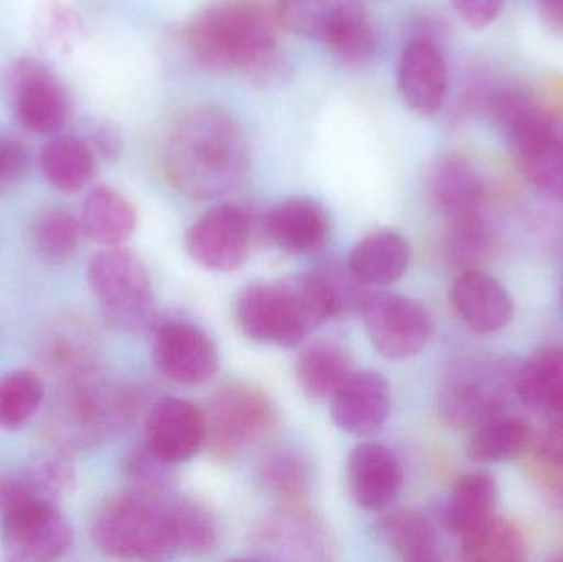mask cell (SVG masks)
I'll list each match as a JSON object with an SVG mask.
<instances>
[{
  "instance_id": "obj_23",
  "label": "cell",
  "mask_w": 563,
  "mask_h": 562,
  "mask_svg": "<svg viewBox=\"0 0 563 562\" xmlns=\"http://www.w3.org/2000/svg\"><path fill=\"white\" fill-rule=\"evenodd\" d=\"M432 194L449 223L482 217L485 181L475 165L460 154H446L432 172Z\"/></svg>"
},
{
  "instance_id": "obj_27",
  "label": "cell",
  "mask_w": 563,
  "mask_h": 562,
  "mask_svg": "<svg viewBox=\"0 0 563 562\" xmlns=\"http://www.w3.org/2000/svg\"><path fill=\"white\" fill-rule=\"evenodd\" d=\"M353 373L347 350L327 340L311 343L297 360L298 383L314 399L333 398Z\"/></svg>"
},
{
  "instance_id": "obj_44",
  "label": "cell",
  "mask_w": 563,
  "mask_h": 562,
  "mask_svg": "<svg viewBox=\"0 0 563 562\" xmlns=\"http://www.w3.org/2000/svg\"><path fill=\"white\" fill-rule=\"evenodd\" d=\"M86 142L95 154L101 155L106 161H115L121 154V135L111 124H96L89 131V141Z\"/></svg>"
},
{
  "instance_id": "obj_45",
  "label": "cell",
  "mask_w": 563,
  "mask_h": 562,
  "mask_svg": "<svg viewBox=\"0 0 563 562\" xmlns=\"http://www.w3.org/2000/svg\"><path fill=\"white\" fill-rule=\"evenodd\" d=\"M78 29V22L68 10H55L52 16L45 23V36L49 45L65 48V45L71 43V36Z\"/></svg>"
},
{
  "instance_id": "obj_38",
  "label": "cell",
  "mask_w": 563,
  "mask_h": 562,
  "mask_svg": "<svg viewBox=\"0 0 563 562\" xmlns=\"http://www.w3.org/2000/svg\"><path fill=\"white\" fill-rule=\"evenodd\" d=\"M170 520L175 550L187 554H205L213 550L218 525L203 505L188 498H172Z\"/></svg>"
},
{
  "instance_id": "obj_11",
  "label": "cell",
  "mask_w": 563,
  "mask_h": 562,
  "mask_svg": "<svg viewBox=\"0 0 563 562\" xmlns=\"http://www.w3.org/2000/svg\"><path fill=\"white\" fill-rule=\"evenodd\" d=\"M371 342L380 355L404 360L422 352L433 332L429 310L399 294H367L361 309Z\"/></svg>"
},
{
  "instance_id": "obj_39",
  "label": "cell",
  "mask_w": 563,
  "mask_h": 562,
  "mask_svg": "<svg viewBox=\"0 0 563 562\" xmlns=\"http://www.w3.org/2000/svg\"><path fill=\"white\" fill-rule=\"evenodd\" d=\"M446 251L450 260L462 273L482 271L495 253V241L482 217L449 223Z\"/></svg>"
},
{
  "instance_id": "obj_37",
  "label": "cell",
  "mask_w": 563,
  "mask_h": 562,
  "mask_svg": "<svg viewBox=\"0 0 563 562\" xmlns=\"http://www.w3.org/2000/svg\"><path fill=\"white\" fill-rule=\"evenodd\" d=\"M360 0H277V23L285 32L305 38H323L338 16Z\"/></svg>"
},
{
  "instance_id": "obj_43",
  "label": "cell",
  "mask_w": 563,
  "mask_h": 562,
  "mask_svg": "<svg viewBox=\"0 0 563 562\" xmlns=\"http://www.w3.org/2000/svg\"><path fill=\"white\" fill-rule=\"evenodd\" d=\"M453 5L470 26L485 29L501 15L506 0H453Z\"/></svg>"
},
{
  "instance_id": "obj_35",
  "label": "cell",
  "mask_w": 563,
  "mask_h": 562,
  "mask_svg": "<svg viewBox=\"0 0 563 562\" xmlns=\"http://www.w3.org/2000/svg\"><path fill=\"white\" fill-rule=\"evenodd\" d=\"M525 557L526 541L519 528L496 515L462 537L460 558L466 562H518Z\"/></svg>"
},
{
  "instance_id": "obj_1",
  "label": "cell",
  "mask_w": 563,
  "mask_h": 562,
  "mask_svg": "<svg viewBox=\"0 0 563 562\" xmlns=\"http://www.w3.org/2000/svg\"><path fill=\"white\" fill-rule=\"evenodd\" d=\"M164 162L175 190L195 200H211L240 187L250 172V144L233 115L201 106L175 122Z\"/></svg>"
},
{
  "instance_id": "obj_7",
  "label": "cell",
  "mask_w": 563,
  "mask_h": 562,
  "mask_svg": "<svg viewBox=\"0 0 563 562\" xmlns=\"http://www.w3.org/2000/svg\"><path fill=\"white\" fill-rule=\"evenodd\" d=\"M519 366L506 360L468 359L443 378L439 415L453 429H475L505 415L512 393L518 396Z\"/></svg>"
},
{
  "instance_id": "obj_12",
  "label": "cell",
  "mask_w": 563,
  "mask_h": 562,
  "mask_svg": "<svg viewBox=\"0 0 563 562\" xmlns=\"http://www.w3.org/2000/svg\"><path fill=\"white\" fill-rule=\"evenodd\" d=\"M0 543L10 561H55L71 548L73 528L58 505H26L0 518Z\"/></svg>"
},
{
  "instance_id": "obj_25",
  "label": "cell",
  "mask_w": 563,
  "mask_h": 562,
  "mask_svg": "<svg viewBox=\"0 0 563 562\" xmlns=\"http://www.w3.org/2000/svg\"><path fill=\"white\" fill-rule=\"evenodd\" d=\"M410 246L396 231L366 234L351 251L347 267L363 286H389L406 274Z\"/></svg>"
},
{
  "instance_id": "obj_31",
  "label": "cell",
  "mask_w": 563,
  "mask_h": 562,
  "mask_svg": "<svg viewBox=\"0 0 563 562\" xmlns=\"http://www.w3.org/2000/svg\"><path fill=\"white\" fill-rule=\"evenodd\" d=\"M496 482L486 474H470L456 482L445 508V527L462 538L495 515Z\"/></svg>"
},
{
  "instance_id": "obj_13",
  "label": "cell",
  "mask_w": 563,
  "mask_h": 562,
  "mask_svg": "<svg viewBox=\"0 0 563 562\" xmlns=\"http://www.w3.org/2000/svg\"><path fill=\"white\" fill-rule=\"evenodd\" d=\"M251 240V214L238 205H220L195 221L185 244L195 263L214 273H231L246 263Z\"/></svg>"
},
{
  "instance_id": "obj_10",
  "label": "cell",
  "mask_w": 563,
  "mask_h": 562,
  "mask_svg": "<svg viewBox=\"0 0 563 562\" xmlns=\"http://www.w3.org/2000/svg\"><path fill=\"white\" fill-rule=\"evenodd\" d=\"M333 550L330 528L303 504H279L250 535V551L256 560L330 561Z\"/></svg>"
},
{
  "instance_id": "obj_5",
  "label": "cell",
  "mask_w": 563,
  "mask_h": 562,
  "mask_svg": "<svg viewBox=\"0 0 563 562\" xmlns=\"http://www.w3.org/2000/svg\"><path fill=\"white\" fill-rule=\"evenodd\" d=\"M92 541L118 560H164L175 553L170 500L129 488L106 500L96 514Z\"/></svg>"
},
{
  "instance_id": "obj_15",
  "label": "cell",
  "mask_w": 563,
  "mask_h": 562,
  "mask_svg": "<svg viewBox=\"0 0 563 562\" xmlns=\"http://www.w3.org/2000/svg\"><path fill=\"white\" fill-rule=\"evenodd\" d=\"M152 359L162 375L187 386L210 382L220 368L217 343L194 323L180 320L155 327Z\"/></svg>"
},
{
  "instance_id": "obj_29",
  "label": "cell",
  "mask_w": 563,
  "mask_h": 562,
  "mask_svg": "<svg viewBox=\"0 0 563 562\" xmlns=\"http://www.w3.org/2000/svg\"><path fill=\"white\" fill-rule=\"evenodd\" d=\"M256 478L279 504H303L313 484V471L300 452L273 449L257 464Z\"/></svg>"
},
{
  "instance_id": "obj_36",
  "label": "cell",
  "mask_w": 563,
  "mask_h": 562,
  "mask_svg": "<svg viewBox=\"0 0 563 562\" xmlns=\"http://www.w3.org/2000/svg\"><path fill=\"white\" fill-rule=\"evenodd\" d=\"M45 385L33 370H13L0 376V428L16 431L38 412Z\"/></svg>"
},
{
  "instance_id": "obj_9",
  "label": "cell",
  "mask_w": 563,
  "mask_h": 562,
  "mask_svg": "<svg viewBox=\"0 0 563 562\" xmlns=\"http://www.w3.org/2000/svg\"><path fill=\"white\" fill-rule=\"evenodd\" d=\"M207 444L214 458L233 461L263 441L274 422L276 408L269 396L250 383L221 386L208 406Z\"/></svg>"
},
{
  "instance_id": "obj_14",
  "label": "cell",
  "mask_w": 563,
  "mask_h": 562,
  "mask_svg": "<svg viewBox=\"0 0 563 562\" xmlns=\"http://www.w3.org/2000/svg\"><path fill=\"white\" fill-rule=\"evenodd\" d=\"M3 81L23 128L55 134L65 125L69 112L65 89L38 59H16L7 68Z\"/></svg>"
},
{
  "instance_id": "obj_41",
  "label": "cell",
  "mask_w": 563,
  "mask_h": 562,
  "mask_svg": "<svg viewBox=\"0 0 563 562\" xmlns=\"http://www.w3.org/2000/svg\"><path fill=\"white\" fill-rule=\"evenodd\" d=\"M170 467L172 464L162 461L144 444L125 458L124 474L131 482V488L167 497L174 485Z\"/></svg>"
},
{
  "instance_id": "obj_2",
  "label": "cell",
  "mask_w": 563,
  "mask_h": 562,
  "mask_svg": "<svg viewBox=\"0 0 563 562\" xmlns=\"http://www.w3.org/2000/svg\"><path fill=\"white\" fill-rule=\"evenodd\" d=\"M277 29L276 9L264 0H221L191 20L187 43L205 68L244 73L254 82L271 85L287 69Z\"/></svg>"
},
{
  "instance_id": "obj_42",
  "label": "cell",
  "mask_w": 563,
  "mask_h": 562,
  "mask_svg": "<svg viewBox=\"0 0 563 562\" xmlns=\"http://www.w3.org/2000/svg\"><path fill=\"white\" fill-rule=\"evenodd\" d=\"M30 167V152L16 139L0 137V191L19 184Z\"/></svg>"
},
{
  "instance_id": "obj_33",
  "label": "cell",
  "mask_w": 563,
  "mask_h": 562,
  "mask_svg": "<svg viewBox=\"0 0 563 562\" xmlns=\"http://www.w3.org/2000/svg\"><path fill=\"white\" fill-rule=\"evenodd\" d=\"M380 537L387 547L409 562L439 561V540L426 515L416 510L393 511L380 521Z\"/></svg>"
},
{
  "instance_id": "obj_21",
  "label": "cell",
  "mask_w": 563,
  "mask_h": 562,
  "mask_svg": "<svg viewBox=\"0 0 563 562\" xmlns=\"http://www.w3.org/2000/svg\"><path fill=\"white\" fill-rule=\"evenodd\" d=\"M390 411V388L380 373L354 372L331 398V418L347 434L379 431Z\"/></svg>"
},
{
  "instance_id": "obj_40",
  "label": "cell",
  "mask_w": 563,
  "mask_h": 562,
  "mask_svg": "<svg viewBox=\"0 0 563 562\" xmlns=\"http://www.w3.org/2000/svg\"><path fill=\"white\" fill-rule=\"evenodd\" d=\"M82 228L75 214L52 210L36 221L35 243L49 263H65L78 250Z\"/></svg>"
},
{
  "instance_id": "obj_32",
  "label": "cell",
  "mask_w": 563,
  "mask_h": 562,
  "mask_svg": "<svg viewBox=\"0 0 563 562\" xmlns=\"http://www.w3.org/2000/svg\"><path fill=\"white\" fill-rule=\"evenodd\" d=\"M321 42L331 55L350 65L371 62L379 52V35L361 0L338 16Z\"/></svg>"
},
{
  "instance_id": "obj_24",
  "label": "cell",
  "mask_w": 563,
  "mask_h": 562,
  "mask_svg": "<svg viewBox=\"0 0 563 562\" xmlns=\"http://www.w3.org/2000/svg\"><path fill=\"white\" fill-rule=\"evenodd\" d=\"M271 240L288 253H311L323 246L330 220L321 205L310 198H287L271 208L266 217Z\"/></svg>"
},
{
  "instance_id": "obj_16",
  "label": "cell",
  "mask_w": 563,
  "mask_h": 562,
  "mask_svg": "<svg viewBox=\"0 0 563 562\" xmlns=\"http://www.w3.org/2000/svg\"><path fill=\"white\" fill-rule=\"evenodd\" d=\"M144 444L168 464L190 461L207 444V415L187 399H158L145 422Z\"/></svg>"
},
{
  "instance_id": "obj_48",
  "label": "cell",
  "mask_w": 563,
  "mask_h": 562,
  "mask_svg": "<svg viewBox=\"0 0 563 562\" xmlns=\"http://www.w3.org/2000/svg\"><path fill=\"white\" fill-rule=\"evenodd\" d=\"M562 299H563V283H562Z\"/></svg>"
},
{
  "instance_id": "obj_4",
  "label": "cell",
  "mask_w": 563,
  "mask_h": 562,
  "mask_svg": "<svg viewBox=\"0 0 563 562\" xmlns=\"http://www.w3.org/2000/svg\"><path fill=\"white\" fill-rule=\"evenodd\" d=\"M137 415L131 389L92 368L65 379L46 412L45 434L56 451L95 448L128 431Z\"/></svg>"
},
{
  "instance_id": "obj_19",
  "label": "cell",
  "mask_w": 563,
  "mask_h": 562,
  "mask_svg": "<svg viewBox=\"0 0 563 562\" xmlns=\"http://www.w3.org/2000/svg\"><path fill=\"white\" fill-rule=\"evenodd\" d=\"M75 482V467L66 452L43 455L22 471L0 477V518L26 505H58L71 494Z\"/></svg>"
},
{
  "instance_id": "obj_47",
  "label": "cell",
  "mask_w": 563,
  "mask_h": 562,
  "mask_svg": "<svg viewBox=\"0 0 563 562\" xmlns=\"http://www.w3.org/2000/svg\"><path fill=\"white\" fill-rule=\"evenodd\" d=\"M549 416L552 418V426L551 429H549L548 436L563 445V398L558 403V406L549 412Z\"/></svg>"
},
{
  "instance_id": "obj_18",
  "label": "cell",
  "mask_w": 563,
  "mask_h": 562,
  "mask_svg": "<svg viewBox=\"0 0 563 562\" xmlns=\"http://www.w3.org/2000/svg\"><path fill=\"white\" fill-rule=\"evenodd\" d=\"M99 342L92 323L75 313L53 320L38 339L40 366L55 378H75L96 368Z\"/></svg>"
},
{
  "instance_id": "obj_20",
  "label": "cell",
  "mask_w": 563,
  "mask_h": 562,
  "mask_svg": "<svg viewBox=\"0 0 563 562\" xmlns=\"http://www.w3.org/2000/svg\"><path fill=\"white\" fill-rule=\"evenodd\" d=\"M346 481L351 498L361 508L386 510L402 488V465L384 445L360 444L347 455Z\"/></svg>"
},
{
  "instance_id": "obj_6",
  "label": "cell",
  "mask_w": 563,
  "mask_h": 562,
  "mask_svg": "<svg viewBox=\"0 0 563 562\" xmlns=\"http://www.w3.org/2000/svg\"><path fill=\"white\" fill-rule=\"evenodd\" d=\"M88 283L99 310L119 332L142 333L155 326L154 289L142 261L124 247H108L92 256Z\"/></svg>"
},
{
  "instance_id": "obj_3",
  "label": "cell",
  "mask_w": 563,
  "mask_h": 562,
  "mask_svg": "<svg viewBox=\"0 0 563 562\" xmlns=\"http://www.w3.org/2000/svg\"><path fill=\"white\" fill-rule=\"evenodd\" d=\"M234 313L244 335L254 342L290 349L340 316V309L323 274L314 271L277 283L251 284L238 297Z\"/></svg>"
},
{
  "instance_id": "obj_30",
  "label": "cell",
  "mask_w": 563,
  "mask_h": 562,
  "mask_svg": "<svg viewBox=\"0 0 563 562\" xmlns=\"http://www.w3.org/2000/svg\"><path fill=\"white\" fill-rule=\"evenodd\" d=\"M518 398L532 411L551 412L563 398V349L541 350L519 365Z\"/></svg>"
},
{
  "instance_id": "obj_28",
  "label": "cell",
  "mask_w": 563,
  "mask_h": 562,
  "mask_svg": "<svg viewBox=\"0 0 563 562\" xmlns=\"http://www.w3.org/2000/svg\"><path fill=\"white\" fill-rule=\"evenodd\" d=\"M40 168L53 188L63 194H76L91 181L96 154L82 139L62 135L43 147Z\"/></svg>"
},
{
  "instance_id": "obj_46",
  "label": "cell",
  "mask_w": 563,
  "mask_h": 562,
  "mask_svg": "<svg viewBox=\"0 0 563 562\" xmlns=\"http://www.w3.org/2000/svg\"><path fill=\"white\" fill-rule=\"evenodd\" d=\"M538 3L549 26L563 30V0H538Z\"/></svg>"
},
{
  "instance_id": "obj_8",
  "label": "cell",
  "mask_w": 563,
  "mask_h": 562,
  "mask_svg": "<svg viewBox=\"0 0 563 562\" xmlns=\"http://www.w3.org/2000/svg\"><path fill=\"white\" fill-rule=\"evenodd\" d=\"M516 164L548 197L563 201V121L532 98L501 125Z\"/></svg>"
},
{
  "instance_id": "obj_22",
  "label": "cell",
  "mask_w": 563,
  "mask_h": 562,
  "mask_svg": "<svg viewBox=\"0 0 563 562\" xmlns=\"http://www.w3.org/2000/svg\"><path fill=\"white\" fill-rule=\"evenodd\" d=\"M450 304L456 317L476 333L505 329L515 313L508 290L483 271L460 274L450 289Z\"/></svg>"
},
{
  "instance_id": "obj_26",
  "label": "cell",
  "mask_w": 563,
  "mask_h": 562,
  "mask_svg": "<svg viewBox=\"0 0 563 562\" xmlns=\"http://www.w3.org/2000/svg\"><path fill=\"white\" fill-rule=\"evenodd\" d=\"M82 233L108 247L122 246L134 233L137 213L128 197L112 187L92 188L79 213Z\"/></svg>"
},
{
  "instance_id": "obj_34",
  "label": "cell",
  "mask_w": 563,
  "mask_h": 562,
  "mask_svg": "<svg viewBox=\"0 0 563 562\" xmlns=\"http://www.w3.org/2000/svg\"><path fill=\"white\" fill-rule=\"evenodd\" d=\"M531 438L528 422L516 416L501 415L473 429L468 458L478 464L511 461L528 448Z\"/></svg>"
},
{
  "instance_id": "obj_17",
  "label": "cell",
  "mask_w": 563,
  "mask_h": 562,
  "mask_svg": "<svg viewBox=\"0 0 563 562\" xmlns=\"http://www.w3.org/2000/svg\"><path fill=\"white\" fill-rule=\"evenodd\" d=\"M397 85L404 101L420 115L440 111L449 91V69L432 36L420 35L404 48L397 66Z\"/></svg>"
}]
</instances>
